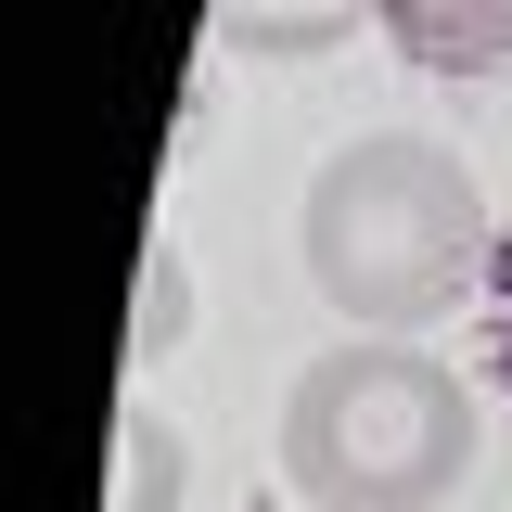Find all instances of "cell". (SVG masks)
<instances>
[{"label": "cell", "instance_id": "cell-1", "mask_svg": "<svg viewBox=\"0 0 512 512\" xmlns=\"http://www.w3.org/2000/svg\"><path fill=\"white\" fill-rule=\"evenodd\" d=\"M295 256L346 308V333H423V320H448L474 295L487 192L423 128H359V141L320 154L308 205H295Z\"/></svg>", "mask_w": 512, "mask_h": 512}, {"label": "cell", "instance_id": "cell-5", "mask_svg": "<svg viewBox=\"0 0 512 512\" xmlns=\"http://www.w3.org/2000/svg\"><path fill=\"white\" fill-rule=\"evenodd\" d=\"M180 487H192V436L154 397H116V500L103 512H180Z\"/></svg>", "mask_w": 512, "mask_h": 512}, {"label": "cell", "instance_id": "cell-3", "mask_svg": "<svg viewBox=\"0 0 512 512\" xmlns=\"http://www.w3.org/2000/svg\"><path fill=\"white\" fill-rule=\"evenodd\" d=\"M205 26H218V52H244V64H320V52H346L359 26H384V0H205Z\"/></svg>", "mask_w": 512, "mask_h": 512}, {"label": "cell", "instance_id": "cell-4", "mask_svg": "<svg viewBox=\"0 0 512 512\" xmlns=\"http://www.w3.org/2000/svg\"><path fill=\"white\" fill-rule=\"evenodd\" d=\"M384 39L436 77H500L512 64V0H384Z\"/></svg>", "mask_w": 512, "mask_h": 512}, {"label": "cell", "instance_id": "cell-6", "mask_svg": "<svg viewBox=\"0 0 512 512\" xmlns=\"http://www.w3.org/2000/svg\"><path fill=\"white\" fill-rule=\"evenodd\" d=\"M180 333H192V269H180V244L154 231V244H141V308H128V359H167Z\"/></svg>", "mask_w": 512, "mask_h": 512}, {"label": "cell", "instance_id": "cell-2", "mask_svg": "<svg viewBox=\"0 0 512 512\" xmlns=\"http://www.w3.org/2000/svg\"><path fill=\"white\" fill-rule=\"evenodd\" d=\"M282 474L308 512H436L474 474V384L410 333H346L282 384Z\"/></svg>", "mask_w": 512, "mask_h": 512}]
</instances>
